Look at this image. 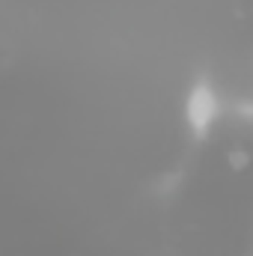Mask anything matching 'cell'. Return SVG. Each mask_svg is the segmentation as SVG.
<instances>
[{"label": "cell", "mask_w": 253, "mask_h": 256, "mask_svg": "<svg viewBox=\"0 0 253 256\" xmlns=\"http://www.w3.org/2000/svg\"><path fill=\"white\" fill-rule=\"evenodd\" d=\"M218 110H220V104H218V96H214L212 84L196 80L190 86L188 98H185V120H188L190 131L196 137H206L214 126V120H218Z\"/></svg>", "instance_id": "6da1fadb"}]
</instances>
